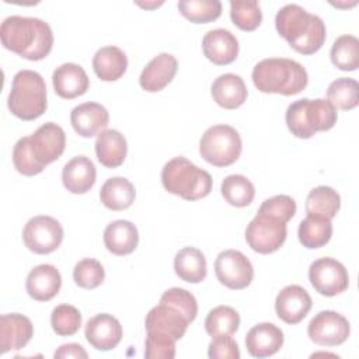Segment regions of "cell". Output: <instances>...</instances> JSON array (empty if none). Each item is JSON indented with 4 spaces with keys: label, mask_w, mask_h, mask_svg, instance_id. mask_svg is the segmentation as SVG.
Masks as SVG:
<instances>
[{
    "label": "cell",
    "mask_w": 359,
    "mask_h": 359,
    "mask_svg": "<svg viewBox=\"0 0 359 359\" xmlns=\"http://www.w3.org/2000/svg\"><path fill=\"white\" fill-rule=\"evenodd\" d=\"M0 38L6 49L27 60L45 59L53 46V32L49 24L35 17H7L1 22Z\"/></svg>",
    "instance_id": "obj_1"
},
{
    "label": "cell",
    "mask_w": 359,
    "mask_h": 359,
    "mask_svg": "<svg viewBox=\"0 0 359 359\" xmlns=\"http://www.w3.org/2000/svg\"><path fill=\"white\" fill-rule=\"evenodd\" d=\"M275 27L279 35L302 55H313L320 50L327 36L324 21L299 4L283 6L276 13Z\"/></svg>",
    "instance_id": "obj_2"
},
{
    "label": "cell",
    "mask_w": 359,
    "mask_h": 359,
    "mask_svg": "<svg viewBox=\"0 0 359 359\" xmlns=\"http://www.w3.org/2000/svg\"><path fill=\"white\" fill-rule=\"evenodd\" d=\"M252 83L261 93L294 95L306 88L309 76L306 69L296 60L269 57L254 66Z\"/></svg>",
    "instance_id": "obj_3"
},
{
    "label": "cell",
    "mask_w": 359,
    "mask_h": 359,
    "mask_svg": "<svg viewBox=\"0 0 359 359\" xmlns=\"http://www.w3.org/2000/svg\"><path fill=\"white\" fill-rule=\"evenodd\" d=\"M161 184L165 191L185 201H198L212 191V177L188 158L178 156L164 164Z\"/></svg>",
    "instance_id": "obj_4"
},
{
    "label": "cell",
    "mask_w": 359,
    "mask_h": 359,
    "mask_svg": "<svg viewBox=\"0 0 359 359\" xmlns=\"http://www.w3.org/2000/svg\"><path fill=\"white\" fill-rule=\"evenodd\" d=\"M337 109L323 98L293 101L285 115L289 130L300 139H310L317 132L330 130L337 123Z\"/></svg>",
    "instance_id": "obj_5"
},
{
    "label": "cell",
    "mask_w": 359,
    "mask_h": 359,
    "mask_svg": "<svg viewBox=\"0 0 359 359\" xmlns=\"http://www.w3.org/2000/svg\"><path fill=\"white\" fill-rule=\"evenodd\" d=\"M7 105L10 112L22 119L39 118L48 107L46 84L42 76L34 70H20L14 74Z\"/></svg>",
    "instance_id": "obj_6"
},
{
    "label": "cell",
    "mask_w": 359,
    "mask_h": 359,
    "mask_svg": "<svg viewBox=\"0 0 359 359\" xmlns=\"http://www.w3.org/2000/svg\"><path fill=\"white\" fill-rule=\"evenodd\" d=\"M243 142L238 132L230 125H213L205 130L199 142V153L215 167H227L241 154Z\"/></svg>",
    "instance_id": "obj_7"
},
{
    "label": "cell",
    "mask_w": 359,
    "mask_h": 359,
    "mask_svg": "<svg viewBox=\"0 0 359 359\" xmlns=\"http://www.w3.org/2000/svg\"><path fill=\"white\" fill-rule=\"evenodd\" d=\"M287 236L286 223L266 213H257L245 229L247 244L259 254L278 251Z\"/></svg>",
    "instance_id": "obj_8"
},
{
    "label": "cell",
    "mask_w": 359,
    "mask_h": 359,
    "mask_svg": "<svg viewBox=\"0 0 359 359\" xmlns=\"http://www.w3.org/2000/svg\"><path fill=\"white\" fill-rule=\"evenodd\" d=\"M25 247L35 254H50L63 241V227L52 216L39 215L31 217L22 230Z\"/></svg>",
    "instance_id": "obj_9"
},
{
    "label": "cell",
    "mask_w": 359,
    "mask_h": 359,
    "mask_svg": "<svg viewBox=\"0 0 359 359\" xmlns=\"http://www.w3.org/2000/svg\"><path fill=\"white\" fill-rule=\"evenodd\" d=\"M309 279L316 292L327 297L345 292L349 285L346 268L331 257H323L311 262L309 268Z\"/></svg>",
    "instance_id": "obj_10"
},
{
    "label": "cell",
    "mask_w": 359,
    "mask_h": 359,
    "mask_svg": "<svg viewBox=\"0 0 359 359\" xmlns=\"http://www.w3.org/2000/svg\"><path fill=\"white\" fill-rule=\"evenodd\" d=\"M217 280L231 290L245 289L254 278L251 261L237 250L222 251L215 261Z\"/></svg>",
    "instance_id": "obj_11"
},
{
    "label": "cell",
    "mask_w": 359,
    "mask_h": 359,
    "mask_svg": "<svg viewBox=\"0 0 359 359\" xmlns=\"http://www.w3.org/2000/svg\"><path fill=\"white\" fill-rule=\"evenodd\" d=\"M349 332V321L342 314L332 310L317 313L307 325L310 339L321 346L341 345L348 339Z\"/></svg>",
    "instance_id": "obj_12"
},
{
    "label": "cell",
    "mask_w": 359,
    "mask_h": 359,
    "mask_svg": "<svg viewBox=\"0 0 359 359\" xmlns=\"http://www.w3.org/2000/svg\"><path fill=\"white\" fill-rule=\"evenodd\" d=\"M28 137V144L29 150L36 160V163L45 168L48 164L53 163L57 160L66 146V135L65 130L53 123V122H46L41 125L31 136Z\"/></svg>",
    "instance_id": "obj_13"
},
{
    "label": "cell",
    "mask_w": 359,
    "mask_h": 359,
    "mask_svg": "<svg viewBox=\"0 0 359 359\" xmlns=\"http://www.w3.org/2000/svg\"><path fill=\"white\" fill-rule=\"evenodd\" d=\"M144 325L149 335H157L177 342L187 332L189 321L178 309L160 302L147 313Z\"/></svg>",
    "instance_id": "obj_14"
},
{
    "label": "cell",
    "mask_w": 359,
    "mask_h": 359,
    "mask_svg": "<svg viewBox=\"0 0 359 359\" xmlns=\"http://www.w3.org/2000/svg\"><path fill=\"white\" fill-rule=\"evenodd\" d=\"M311 304V297L304 287L289 285L278 293L275 310L278 317L286 324H297L309 314Z\"/></svg>",
    "instance_id": "obj_15"
},
{
    "label": "cell",
    "mask_w": 359,
    "mask_h": 359,
    "mask_svg": "<svg viewBox=\"0 0 359 359\" xmlns=\"http://www.w3.org/2000/svg\"><path fill=\"white\" fill-rule=\"evenodd\" d=\"M84 335L93 348L111 351L122 339V325L114 316L101 313L87 321Z\"/></svg>",
    "instance_id": "obj_16"
},
{
    "label": "cell",
    "mask_w": 359,
    "mask_h": 359,
    "mask_svg": "<svg viewBox=\"0 0 359 359\" xmlns=\"http://www.w3.org/2000/svg\"><path fill=\"white\" fill-rule=\"evenodd\" d=\"M34 335L31 320L18 313L3 314L0 318V352L22 349Z\"/></svg>",
    "instance_id": "obj_17"
},
{
    "label": "cell",
    "mask_w": 359,
    "mask_h": 359,
    "mask_svg": "<svg viewBox=\"0 0 359 359\" xmlns=\"http://www.w3.org/2000/svg\"><path fill=\"white\" fill-rule=\"evenodd\" d=\"M202 50L212 63L217 66L230 65L238 56V41L229 29H210L202 39Z\"/></svg>",
    "instance_id": "obj_18"
},
{
    "label": "cell",
    "mask_w": 359,
    "mask_h": 359,
    "mask_svg": "<svg viewBox=\"0 0 359 359\" xmlns=\"http://www.w3.org/2000/svg\"><path fill=\"white\" fill-rule=\"evenodd\" d=\"M177 69L178 62L171 53H160L142 70L139 84L147 93H158L172 81Z\"/></svg>",
    "instance_id": "obj_19"
},
{
    "label": "cell",
    "mask_w": 359,
    "mask_h": 359,
    "mask_svg": "<svg viewBox=\"0 0 359 359\" xmlns=\"http://www.w3.org/2000/svg\"><path fill=\"white\" fill-rule=\"evenodd\" d=\"M70 122L77 135L93 137L107 129L109 114L107 108L98 102H84L72 109Z\"/></svg>",
    "instance_id": "obj_20"
},
{
    "label": "cell",
    "mask_w": 359,
    "mask_h": 359,
    "mask_svg": "<svg viewBox=\"0 0 359 359\" xmlns=\"http://www.w3.org/2000/svg\"><path fill=\"white\" fill-rule=\"evenodd\" d=\"M62 276L56 266L50 264H41L34 266L25 282L27 293L36 302H49L60 290Z\"/></svg>",
    "instance_id": "obj_21"
},
{
    "label": "cell",
    "mask_w": 359,
    "mask_h": 359,
    "mask_svg": "<svg viewBox=\"0 0 359 359\" xmlns=\"http://www.w3.org/2000/svg\"><path fill=\"white\" fill-rule=\"evenodd\" d=\"M283 345V332L272 323L254 325L245 337V348L254 358H268L275 355Z\"/></svg>",
    "instance_id": "obj_22"
},
{
    "label": "cell",
    "mask_w": 359,
    "mask_h": 359,
    "mask_svg": "<svg viewBox=\"0 0 359 359\" xmlns=\"http://www.w3.org/2000/svg\"><path fill=\"white\" fill-rule=\"evenodd\" d=\"M52 84L55 93L59 97L65 100H73L86 94L90 86V80L80 65L63 63L55 69L52 74Z\"/></svg>",
    "instance_id": "obj_23"
},
{
    "label": "cell",
    "mask_w": 359,
    "mask_h": 359,
    "mask_svg": "<svg viewBox=\"0 0 359 359\" xmlns=\"http://www.w3.org/2000/svg\"><path fill=\"white\" fill-rule=\"evenodd\" d=\"M97 180V170L94 163L86 156H76L67 161L62 171V182L72 194L88 192Z\"/></svg>",
    "instance_id": "obj_24"
},
{
    "label": "cell",
    "mask_w": 359,
    "mask_h": 359,
    "mask_svg": "<svg viewBox=\"0 0 359 359\" xmlns=\"http://www.w3.org/2000/svg\"><path fill=\"white\" fill-rule=\"evenodd\" d=\"M213 101L224 109H236L244 104L248 95L244 80L233 73L220 74L210 88Z\"/></svg>",
    "instance_id": "obj_25"
},
{
    "label": "cell",
    "mask_w": 359,
    "mask_h": 359,
    "mask_svg": "<svg viewBox=\"0 0 359 359\" xmlns=\"http://www.w3.org/2000/svg\"><path fill=\"white\" fill-rule=\"evenodd\" d=\"M104 244L115 255L132 254L139 244V231L129 220H115L104 230Z\"/></svg>",
    "instance_id": "obj_26"
},
{
    "label": "cell",
    "mask_w": 359,
    "mask_h": 359,
    "mask_svg": "<svg viewBox=\"0 0 359 359\" xmlns=\"http://www.w3.org/2000/svg\"><path fill=\"white\" fill-rule=\"evenodd\" d=\"M95 154L98 161L107 168L119 167L126 157L128 143L125 136L115 129L102 130L95 140Z\"/></svg>",
    "instance_id": "obj_27"
},
{
    "label": "cell",
    "mask_w": 359,
    "mask_h": 359,
    "mask_svg": "<svg viewBox=\"0 0 359 359\" xmlns=\"http://www.w3.org/2000/svg\"><path fill=\"white\" fill-rule=\"evenodd\" d=\"M93 69L102 81H115L125 74L128 57L118 46H102L93 57Z\"/></svg>",
    "instance_id": "obj_28"
},
{
    "label": "cell",
    "mask_w": 359,
    "mask_h": 359,
    "mask_svg": "<svg viewBox=\"0 0 359 359\" xmlns=\"http://www.w3.org/2000/svg\"><path fill=\"white\" fill-rule=\"evenodd\" d=\"M174 271L181 280L199 283L205 280L208 273L206 258L201 250L195 247H184L174 257Z\"/></svg>",
    "instance_id": "obj_29"
},
{
    "label": "cell",
    "mask_w": 359,
    "mask_h": 359,
    "mask_svg": "<svg viewBox=\"0 0 359 359\" xmlns=\"http://www.w3.org/2000/svg\"><path fill=\"white\" fill-rule=\"evenodd\" d=\"M136 198L133 184L123 177L108 178L100 191L102 205L111 210L119 212L132 206Z\"/></svg>",
    "instance_id": "obj_30"
},
{
    "label": "cell",
    "mask_w": 359,
    "mask_h": 359,
    "mask_svg": "<svg viewBox=\"0 0 359 359\" xmlns=\"http://www.w3.org/2000/svg\"><path fill=\"white\" fill-rule=\"evenodd\" d=\"M299 241L309 250L324 247L332 236L331 219L318 215H307L299 224Z\"/></svg>",
    "instance_id": "obj_31"
},
{
    "label": "cell",
    "mask_w": 359,
    "mask_h": 359,
    "mask_svg": "<svg viewBox=\"0 0 359 359\" xmlns=\"http://www.w3.org/2000/svg\"><path fill=\"white\" fill-rule=\"evenodd\" d=\"M304 208L307 215H318L332 219L341 208V196L334 188L320 185L309 192Z\"/></svg>",
    "instance_id": "obj_32"
},
{
    "label": "cell",
    "mask_w": 359,
    "mask_h": 359,
    "mask_svg": "<svg viewBox=\"0 0 359 359\" xmlns=\"http://www.w3.org/2000/svg\"><path fill=\"white\" fill-rule=\"evenodd\" d=\"M240 327V314L230 306L212 309L205 320V330L212 337H231Z\"/></svg>",
    "instance_id": "obj_33"
},
{
    "label": "cell",
    "mask_w": 359,
    "mask_h": 359,
    "mask_svg": "<svg viewBox=\"0 0 359 359\" xmlns=\"http://www.w3.org/2000/svg\"><path fill=\"white\" fill-rule=\"evenodd\" d=\"M331 62L344 72H353L359 67V39L353 35L338 36L330 50Z\"/></svg>",
    "instance_id": "obj_34"
},
{
    "label": "cell",
    "mask_w": 359,
    "mask_h": 359,
    "mask_svg": "<svg viewBox=\"0 0 359 359\" xmlns=\"http://www.w3.org/2000/svg\"><path fill=\"white\" fill-rule=\"evenodd\" d=\"M327 101L341 111H349L359 104V84L355 79L341 77L334 80L327 88Z\"/></svg>",
    "instance_id": "obj_35"
},
{
    "label": "cell",
    "mask_w": 359,
    "mask_h": 359,
    "mask_svg": "<svg viewBox=\"0 0 359 359\" xmlns=\"http://www.w3.org/2000/svg\"><path fill=\"white\" fill-rule=\"evenodd\" d=\"M220 191L226 202L236 208L248 206L255 196V188L252 182L241 174L227 175L222 181Z\"/></svg>",
    "instance_id": "obj_36"
},
{
    "label": "cell",
    "mask_w": 359,
    "mask_h": 359,
    "mask_svg": "<svg viewBox=\"0 0 359 359\" xmlns=\"http://www.w3.org/2000/svg\"><path fill=\"white\" fill-rule=\"evenodd\" d=\"M178 10L191 22L206 24L220 17L222 3L219 0H181Z\"/></svg>",
    "instance_id": "obj_37"
},
{
    "label": "cell",
    "mask_w": 359,
    "mask_h": 359,
    "mask_svg": "<svg viewBox=\"0 0 359 359\" xmlns=\"http://www.w3.org/2000/svg\"><path fill=\"white\" fill-rule=\"evenodd\" d=\"M230 18L241 31H254L262 21V11L259 3L255 0H231Z\"/></svg>",
    "instance_id": "obj_38"
},
{
    "label": "cell",
    "mask_w": 359,
    "mask_h": 359,
    "mask_svg": "<svg viewBox=\"0 0 359 359\" xmlns=\"http://www.w3.org/2000/svg\"><path fill=\"white\" fill-rule=\"evenodd\" d=\"M50 325L60 337L74 335L81 327V314L74 306L59 304L52 310Z\"/></svg>",
    "instance_id": "obj_39"
},
{
    "label": "cell",
    "mask_w": 359,
    "mask_h": 359,
    "mask_svg": "<svg viewBox=\"0 0 359 359\" xmlns=\"http://www.w3.org/2000/svg\"><path fill=\"white\" fill-rule=\"evenodd\" d=\"M73 279L83 289H95L105 279V269L100 261L94 258L80 259L73 269Z\"/></svg>",
    "instance_id": "obj_40"
},
{
    "label": "cell",
    "mask_w": 359,
    "mask_h": 359,
    "mask_svg": "<svg viewBox=\"0 0 359 359\" xmlns=\"http://www.w3.org/2000/svg\"><path fill=\"white\" fill-rule=\"evenodd\" d=\"M161 303H167L175 309H178L189 323H192L196 318L198 314V303L195 296L182 289V287H171L168 290H165L161 297H160Z\"/></svg>",
    "instance_id": "obj_41"
},
{
    "label": "cell",
    "mask_w": 359,
    "mask_h": 359,
    "mask_svg": "<svg viewBox=\"0 0 359 359\" xmlns=\"http://www.w3.org/2000/svg\"><path fill=\"white\" fill-rule=\"evenodd\" d=\"M13 163L15 170L27 177H32L36 175L39 172L43 171V168L36 163V160L34 158L31 150H29V144H28V137L24 136L21 139L17 140V143L14 144L13 149Z\"/></svg>",
    "instance_id": "obj_42"
},
{
    "label": "cell",
    "mask_w": 359,
    "mask_h": 359,
    "mask_svg": "<svg viewBox=\"0 0 359 359\" xmlns=\"http://www.w3.org/2000/svg\"><path fill=\"white\" fill-rule=\"evenodd\" d=\"M258 212L266 213L282 220L283 223H287L296 213V202L289 195H275L272 198L265 199L261 203Z\"/></svg>",
    "instance_id": "obj_43"
},
{
    "label": "cell",
    "mask_w": 359,
    "mask_h": 359,
    "mask_svg": "<svg viewBox=\"0 0 359 359\" xmlns=\"http://www.w3.org/2000/svg\"><path fill=\"white\" fill-rule=\"evenodd\" d=\"M144 346V356L149 359H172L175 356V341L168 338L147 334Z\"/></svg>",
    "instance_id": "obj_44"
},
{
    "label": "cell",
    "mask_w": 359,
    "mask_h": 359,
    "mask_svg": "<svg viewBox=\"0 0 359 359\" xmlns=\"http://www.w3.org/2000/svg\"><path fill=\"white\" fill-rule=\"evenodd\" d=\"M208 356L212 359H238L240 349L231 337H216L209 344Z\"/></svg>",
    "instance_id": "obj_45"
},
{
    "label": "cell",
    "mask_w": 359,
    "mask_h": 359,
    "mask_svg": "<svg viewBox=\"0 0 359 359\" xmlns=\"http://www.w3.org/2000/svg\"><path fill=\"white\" fill-rule=\"evenodd\" d=\"M55 358H83L86 359L88 355L87 352L84 351V348L79 344H65V345H60L55 353H53Z\"/></svg>",
    "instance_id": "obj_46"
},
{
    "label": "cell",
    "mask_w": 359,
    "mask_h": 359,
    "mask_svg": "<svg viewBox=\"0 0 359 359\" xmlns=\"http://www.w3.org/2000/svg\"><path fill=\"white\" fill-rule=\"evenodd\" d=\"M140 7H146V8H151V7H158L163 3H137Z\"/></svg>",
    "instance_id": "obj_47"
}]
</instances>
